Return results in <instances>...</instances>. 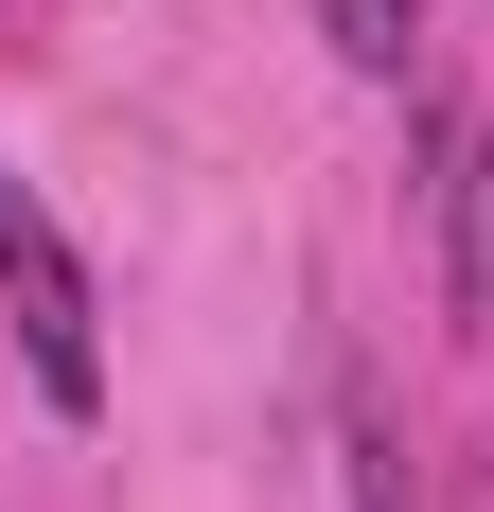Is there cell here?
Wrapping results in <instances>:
<instances>
[{
  "label": "cell",
  "mask_w": 494,
  "mask_h": 512,
  "mask_svg": "<svg viewBox=\"0 0 494 512\" xmlns=\"http://www.w3.org/2000/svg\"><path fill=\"white\" fill-rule=\"evenodd\" d=\"M318 36H336V71H406L424 53V0H318Z\"/></svg>",
  "instance_id": "3"
},
{
  "label": "cell",
  "mask_w": 494,
  "mask_h": 512,
  "mask_svg": "<svg viewBox=\"0 0 494 512\" xmlns=\"http://www.w3.org/2000/svg\"><path fill=\"white\" fill-rule=\"evenodd\" d=\"M353 512H406V460L371 442V424H353Z\"/></svg>",
  "instance_id": "4"
},
{
  "label": "cell",
  "mask_w": 494,
  "mask_h": 512,
  "mask_svg": "<svg viewBox=\"0 0 494 512\" xmlns=\"http://www.w3.org/2000/svg\"><path fill=\"white\" fill-rule=\"evenodd\" d=\"M442 195H459V336H494V142H459V177H442Z\"/></svg>",
  "instance_id": "2"
},
{
  "label": "cell",
  "mask_w": 494,
  "mask_h": 512,
  "mask_svg": "<svg viewBox=\"0 0 494 512\" xmlns=\"http://www.w3.org/2000/svg\"><path fill=\"white\" fill-rule=\"evenodd\" d=\"M0 318H18V354H36V389L71 424L106 407V336H89V265H71V230L36 212V177L0 159Z\"/></svg>",
  "instance_id": "1"
}]
</instances>
